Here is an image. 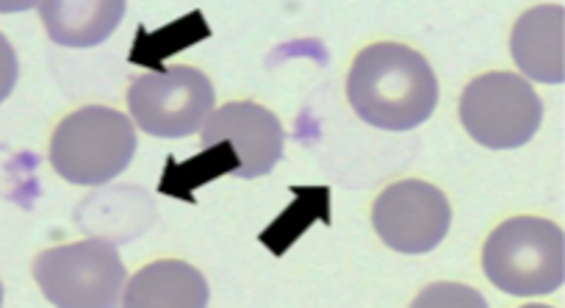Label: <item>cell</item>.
I'll list each match as a JSON object with an SVG mask.
<instances>
[{"label":"cell","mask_w":565,"mask_h":308,"mask_svg":"<svg viewBox=\"0 0 565 308\" xmlns=\"http://www.w3.org/2000/svg\"><path fill=\"white\" fill-rule=\"evenodd\" d=\"M543 103L530 81L515 73H486L466 86L460 123L482 148H521L537 134Z\"/></svg>","instance_id":"5b68a950"},{"label":"cell","mask_w":565,"mask_h":308,"mask_svg":"<svg viewBox=\"0 0 565 308\" xmlns=\"http://www.w3.org/2000/svg\"><path fill=\"white\" fill-rule=\"evenodd\" d=\"M136 153V128L128 115L108 106H84L58 123L51 139V164L75 187H106L128 170Z\"/></svg>","instance_id":"3957f363"},{"label":"cell","mask_w":565,"mask_h":308,"mask_svg":"<svg viewBox=\"0 0 565 308\" xmlns=\"http://www.w3.org/2000/svg\"><path fill=\"white\" fill-rule=\"evenodd\" d=\"M565 9L546 3L524 12L510 36L515 67L541 84H559L565 78Z\"/></svg>","instance_id":"9c48e42d"},{"label":"cell","mask_w":565,"mask_h":308,"mask_svg":"<svg viewBox=\"0 0 565 308\" xmlns=\"http://www.w3.org/2000/svg\"><path fill=\"white\" fill-rule=\"evenodd\" d=\"M128 111L150 137L183 139L198 134L214 111V86L194 67H167L130 81Z\"/></svg>","instance_id":"8992f818"},{"label":"cell","mask_w":565,"mask_h":308,"mask_svg":"<svg viewBox=\"0 0 565 308\" xmlns=\"http://www.w3.org/2000/svg\"><path fill=\"white\" fill-rule=\"evenodd\" d=\"M122 0H47L40 3V18L47 36L64 47H95L106 42L122 23Z\"/></svg>","instance_id":"8fae6325"},{"label":"cell","mask_w":565,"mask_h":308,"mask_svg":"<svg viewBox=\"0 0 565 308\" xmlns=\"http://www.w3.org/2000/svg\"><path fill=\"white\" fill-rule=\"evenodd\" d=\"M238 172V159L233 153L231 142H216L203 148V153L194 156V159L183 161H167L164 176H161L159 192L172 194V198H181L186 203H194V189L205 187L214 178L220 176H236Z\"/></svg>","instance_id":"5bb4252c"},{"label":"cell","mask_w":565,"mask_h":308,"mask_svg":"<svg viewBox=\"0 0 565 308\" xmlns=\"http://www.w3.org/2000/svg\"><path fill=\"white\" fill-rule=\"evenodd\" d=\"M482 269L497 289L513 297L552 295L565 278L563 229L543 217H513L482 247Z\"/></svg>","instance_id":"7a4b0ae2"},{"label":"cell","mask_w":565,"mask_h":308,"mask_svg":"<svg viewBox=\"0 0 565 308\" xmlns=\"http://www.w3.org/2000/svg\"><path fill=\"white\" fill-rule=\"evenodd\" d=\"M347 97L369 126L411 131L436 111L438 81L422 53L396 42H380L358 53L347 75Z\"/></svg>","instance_id":"6da1fadb"},{"label":"cell","mask_w":565,"mask_h":308,"mask_svg":"<svg viewBox=\"0 0 565 308\" xmlns=\"http://www.w3.org/2000/svg\"><path fill=\"white\" fill-rule=\"evenodd\" d=\"M295 203L260 234V245L282 256L313 223L330 225V189L328 187H291Z\"/></svg>","instance_id":"4fadbf2b"},{"label":"cell","mask_w":565,"mask_h":308,"mask_svg":"<svg viewBox=\"0 0 565 308\" xmlns=\"http://www.w3.org/2000/svg\"><path fill=\"white\" fill-rule=\"evenodd\" d=\"M209 302V284L203 273L186 262L148 264L125 284V308H203Z\"/></svg>","instance_id":"30bf717a"},{"label":"cell","mask_w":565,"mask_h":308,"mask_svg":"<svg viewBox=\"0 0 565 308\" xmlns=\"http://www.w3.org/2000/svg\"><path fill=\"white\" fill-rule=\"evenodd\" d=\"M205 36H211V29L205 25L203 12L186 14V18H181L178 23L164 25V29L153 31V34H150L145 25H139V31H136L134 51H130L128 59L134 64L156 67V73H164L167 67H161V62H164L167 56L186 51L189 45L205 40Z\"/></svg>","instance_id":"9a60e30c"},{"label":"cell","mask_w":565,"mask_h":308,"mask_svg":"<svg viewBox=\"0 0 565 308\" xmlns=\"http://www.w3.org/2000/svg\"><path fill=\"white\" fill-rule=\"evenodd\" d=\"M114 205H117L114 203V189L100 194H89L86 203H81L78 209H75L78 229L92 231L97 223H103L95 234H100V240L111 242V229H119V225H122L125 231V240H134V236H139L148 225H153V203H150V198L141 192V189L130 203L122 200L119 209H114Z\"/></svg>","instance_id":"7c38bea8"},{"label":"cell","mask_w":565,"mask_h":308,"mask_svg":"<svg viewBox=\"0 0 565 308\" xmlns=\"http://www.w3.org/2000/svg\"><path fill=\"white\" fill-rule=\"evenodd\" d=\"M34 280L51 306L58 308H114L122 306L125 267L117 245L108 240H86L51 247L34 262Z\"/></svg>","instance_id":"277c9868"},{"label":"cell","mask_w":565,"mask_h":308,"mask_svg":"<svg viewBox=\"0 0 565 308\" xmlns=\"http://www.w3.org/2000/svg\"><path fill=\"white\" fill-rule=\"evenodd\" d=\"M374 231L396 253H430L447 236L452 223L447 194L433 183L399 181L374 203Z\"/></svg>","instance_id":"52a82bcc"},{"label":"cell","mask_w":565,"mask_h":308,"mask_svg":"<svg viewBox=\"0 0 565 308\" xmlns=\"http://www.w3.org/2000/svg\"><path fill=\"white\" fill-rule=\"evenodd\" d=\"M216 142H231L238 159V178H260L275 170L282 159V134L280 120L266 106L253 100L225 103L222 109L211 111L203 126V148Z\"/></svg>","instance_id":"ba28073f"}]
</instances>
